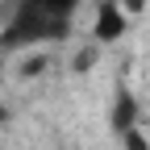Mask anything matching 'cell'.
<instances>
[{
  "instance_id": "6da1fadb",
  "label": "cell",
  "mask_w": 150,
  "mask_h": 150,
  "mask_svg": "<svg viewBox=\"0 0 150 150\" xmlns=\"http://www.w3.org/2000/svg\"><path fill=\"white\" fill-rule=\"evenodd\" d=\"M71 13H75V4H67V0H17L8 25L0 33V46L21 50V46H38V42H59L71 29Z\"/></svg>"
},
{
  "instance_id": "7a4b0ae2",
  "label": "cell",
  "mask_w": 150,
  "mask_h": 150,
  "mask_svg": "<svg viewBox=\"0 0 150 150\" xmlns=\"http://www.w3.org/2000/svg\"><path fill=\"white\" fill-rule=\"evenodd\" d=\"M121 33H125V13L117 8V0H104L100 13H96V21H92V38H96V46H108V42H117Z\"/></svg>"
},
{
  "instance_id": "3957f363",
  "label": "cell",
  "mask_w": 150,
  "mask_h": 150,
  "mask_svg": "<svg viewBox=\"0 0 150 150\" xmlns=\"http://www.w3.org/2000/svg\"><path fill=\"white\" fill-rule=\"evenodd\" d=\"M112 129H117V134L138 129V96H134L125 83H117V100H112Z\"/></svg>"
},
{
  "instance_id": "277c9868",
  "label": "cell",
  "mask_w": 150,
  "mask_h": 150,
  "mask_svg": "<svg viewBox=\"0 0 150 150\" xmlns=\"http://www.w3.org/2000/svg\"><path fill=\"white\" fill-rule=\"evenodd\" d=\"M121 150H150V142L142 129H129V134H121Z\"/></svg>"
},
{
  "instance_id": "5b68a950",
  "label": "cell",
  "mask_w": 150,
  "mask_h": 150,
  "mask_svg": "<svg viewBox=\"0 0 150 150\" xmlns=\"http://www.w3.org/2000/svg\"><path fill=\"white\" fill-rule=\"evenodd\" d=\"M46 71V54H33V59L21 63V79H33V75H42Z\"/></svg>"
},
{
  "instance_id": "8992f818",
  "label": "cell",
  "mask_w": 150,
  "mask_h": 150,
  "mask_svg": "<svg viewBox=\"0 0 150 150\" xmlns=\"http://www.w3.org/2000/svg\"><path fill=\"white\" fill-rule=\"evenodd\" d=\"M96 54H100V46H88V50L79 54V59H75V71H88L92 63H96Z\"/></svg>"
},
{
  "instance_id": "52a82bcc",
  "label": "cell",
  "mask_w": 150,
  "mask_h": 150,
  "mask_svg": "<svg viewBox=\"0 0 150 150\" xmlns=\"http://www.w3.org/2000/svg\"><path fill=\"white\" fill-rule=\"evenodd\" d=\"M121 13H146V0H117Z\"/></svg>"
},
{
  "instance_id": "ba28073f",
  "label": "cell",
  "mask_w": 150,
  "mask_h": 150,
  "mask_svg": "<svg viewBox=\"0 0 150 150\" xmlns=\"http://www.w3.org/2000/svg\"><path fill=\"white\" fill-rule=\"evenodd\" d=\"M4 121H8V108H4V104H0V125H4Z\"/></svg>"
},
{
  "instance_id": "9c48e42d",
  "label": "cell",
  "mask_w": 150,
  "mask_h": 150,
  "mask_svg": "<svg viewBox=\"0 0 150 150\" xmlns=\"http://www.w3.org/2000/svg\"><path fill=\"white\" fill-rule=\"evenodd\" d=\"M67 4H79V0H67Z\"/></svg>"
}]
</instances>
